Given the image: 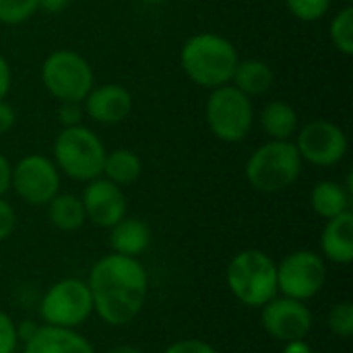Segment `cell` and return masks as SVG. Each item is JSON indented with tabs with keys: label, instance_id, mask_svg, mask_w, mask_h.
Wrapping results in <instances>:
<instances>
[{
	"label": "cell",
	"instance_id": "cell-1",
	"mask_svg": "<svg viewBox=\"0 0 353 353\" xmlns=\"http://www.w3.org/2000/svg\"><path fill=\"white\" fill-rule=\"evenodd\" d=\"M87 288L93 312L112 327H124L143 310L149 292V277L139 259L112 252L93 265Z\"/></svg>",
	"mask_w": 353,
	"mask_h": 353
},
{
	"label": "cell",
	"instance_id": "cell-2",
	"mask_svg": "<svg viewBox=\"0 0 353 353\" xmlns=\"http://www.w3.org/2000/svg\"><path fill=\"white\" fill-rule=\"evenodd\" d=\"M238 50L223 35L205 31L188 37L180 50V66L186 77L205 89H217L232 83L238 66Z\"/></svg>",
	"mask_w": 353,
	"mask_h": 353
},
{
	"label": "cell",
	"instance_id": "cell-3",
	"mask_svg": "<svg viewBox=\"0 0 353 353\" xmlns=\"http://www.w3.org/2000/svg\"><path fill=\"white\" fill-rule=\"evenodd\" d=\"M228 288L232 296L250 308H263L277 292V263L263 250L238 252L225 271Z\"/></svg>",
	"mask_w": 353,
	"mask_h": 353
},
{
	"label": "cell",
	"instance_id": "cell-4",
	"mask_svg": "<svg viewBox=\"0 0 353 353\" xmlns=\"http://www.w3.org/2000/svg\"><path fill=\"white\" fill-rule=\"evenodd\" d=\"M302 163L294 141H269L248 157L244 176L259 192H281L300 178Z\"/></svg>",
	"mask_w": 353,
	"mask_h": 353
},
{
	"label": "cell",
	"instance_id": "cell-5",
	"mask_svg": "<svg viewBox=\"0 0 353 353\" xmlns=\"http://www.w3.org/2000/svg\"><path fill=\"white\" fill-rule=\"evenodd\" d=\"M105 161V147L101 139L87 126H68L56 134L54 163L68 178L89 182L101 176Z\"/></svg>",
	"mask_w": 353,
	"mask_h": 353
},
{
	"label": "cell",
	"instance_id": "cell-6",
	"mask_svg": "<svg viewBox=\"0 0 353 353\" xmlns=\"http://www.w3.org/2000/svg\"><path fill=\"white\" fill-rule=\"evenodd\" d=\"M205 120L209 130L225 143H238L248 137L254 124L252 99L234 85L211 89L205 103Z\"/></svg>",
	"mask_w": 353,
	"mask_h": 353
},
{
	"label": "cell",
	"instance_id": "cell-7",
	"mask_svg": "<svg viewBox=\"0 0 353 353\" xmlns=\"http://www.w3.org/2000/svg\"><path fill=\"white\" fill-rule=\"evenodd\" d=\"M41 83L58 101H81L93 89L89 62L72 50L52 52L41 66Z\"/></svg>",
	"mask_w": 353,
	"mask_h": 353
},
{
	"label": "cell",
	"instance_id": "cell-8",
	"mask_svg": "<svg viewBox=\"0 0 353 353\" xmlns=\"http://www.w3.org/2000/svg\"><path fill=\"white\" fill-rule=\"evenodd\" d=\"M91 312H93V302L87 281L74 277L60 279L54 285H50L39 304L41 321L50 327H60V329L81 327L83 323H87Z\"/></svg>",
	"mask_w": 353,
	"mask_h": 353
},
{
	"label": "cell",
	"instance_id": "cell-9",
	"mask_svg": "<svg viewBox=\"0 0 353 353\" xmlns=\"http://www.w3.org/2000/svg\"><path fill=\"white\" fill-rule=\"evenodd\" d=\"M327 281L325 259L314 250H296L277 265V292L306 302L321 294Z\"/></svg>",
	"mask_w": 353,
	"mask_h": 353
},
{
	"label": "cell",
	"instance_id": "cell-10",
	"mask_svg": "<svg viewBox=\"0 0 353 353\" xmlns=\"http://www.w3.org/2000/svg\"><path fill=\"white\" fill-rule=\"evenodd\" d=\"M10 188L27 205H48L60 192V172L43 155H25L10 168Z\"/></svg>",
	"mask_w": 353,
	"mask_h": 353
},
{
	"label": "cell",
	"instance_id": "cell-11",
	"mask_svg": "<svg viewBox=\"0 0 353 353\" xmlns=\"http://www.w3.org/2000/svg\"><path fill=\"white\" fill-rule=\"evenodd\" d=\"M294 145L302 161L321 168L339 163L347 153V137L343 128L329 120H312L298 128Z\"/></svg>",
	"mask_w": 353,
	"mask_h": 353
},
{
	"label": "cell",
	"instance_id": "cell-12",
	"mask_svg": "<svg viewBox=\"0 0 353 353\" xmlns=\"http://www.w3.org/2000/svg\"><path fill=\"white\" fill-rule=\"evenodd\" d=\"M261 325L269 337L281 343L304 339L312 329V312L310 308L294 298H273L263 306Z\"/></svg>",
	"mask_w": 353,
	"mask_h": 353
},
{
	"label": "cell",
	"instance_id": "cell-13",
	"mask_svg": "<svg viewBox=\"0 0 353 353\" xmlns=\"http://www.w3.org/2000/svg\"><path fill=\"white\" fill-rule=\"evenodd\" d=\"M81 201L85 207L87 221L97 228L110 230L122 217H126V196L122 192V186L110 182L103 176L87 182Z\"/></svg>",
	"mask_w": 353,
	"mask_h": 353
},
{
	"label": "cell",
	"instance_id": "cell-14",
	"mask_svg": "<svg viewBox=\"0 0 353 353\" xmlns=\"http://www.w3.org/2000/svg\"><path fill=\"white\" fill-rule=\"evenodd\" d=\"M85 114L99 124H118L132 112V95L116 83L93 87L83 99Z\"/></svg>",
	"mask_w": 353,
	"mask_h": 353
},
{
	"label": "cell",
	"instance_id": "cell-15",
	"mask_svg": "<svg viewBox=\"0 0 353 353\" xmlns=\"http://www.w3.org/2000/svg\"><path fill=\"white\" fill-rule=\"evenodd\" d=\"M23 353H95L89 339H85L77 329L60 327H37L29 339H25Z\"/></svg>",
	"mask_w": 353,
	"mask_h": 353
},
{
	"label": "cell",
	"instance_id": "cell-16",
	"mask_svg": "<svg viewBox=\"0 0 353 353\" xmlns=\"http://www.w3.org/2000/svg\"><path fill=\"white\" fill-rule=\"evenodd\" d=\"M323 256L335 265L353 263V213L345 211L333 219H327V225L321 234Z\"/></svg>",
	"mask_w": 353,
	"mask_h": 353
},
{
	"label": "cell",
	"instance_id": "cell-17",
	"mask_svg": "<svg viewBox=\"0 0 353 353\" xmlns=\"http://www.w3.org/2000/svg\"><path fill=\"white\" fill-rule=\"evenodd\" d=\"M151 244V230L143 219L122 217L114 228H110V246L116 254L137 259Z\"/></svg>",
	"mask_w": 353,
	"mask_h": 353
},
{
	"label": "cell",
	"instance_id": "cell-18",
	"mask_svg": "<svg viewBox=\"0 0 353 353\" xmlns=\"http://www.w3.org/2000/svg\"><path fill=\"white\" fill-rule=\"evenodd\" d=\"M275 74L271 70V66L265 60H256V58H248V60H240L232 83L238 91H242L246 97H259L265 95L271 87H273Z\"/></svg>",
	"mask_w": 353,
	"mask_h": 353
},
{
	"label": "cell",
	"instance_id": "cell-19",
	"mask_svg": "<svg viewBox=\"0 0 353 353\" xmlns=\"http://www.w3.org/2000/svg\"><path fill=\"white\" fill-rule=\"evenodd\" d=\"M259 120L261 128L271 141H292L300 128L296 110L285 101H269L263 108Z\"/></svg>",
	"mask_w": 353,
	"mask_h": 353
},
{
	"label": "cell",
	"instance_id": "cell-20",
	"mask_svg": "<svg viewBox=\"0 0 353 353\" xmlns=\"http://www.w3.org/2000/svg\"><path fill=\"white\" fill-rule=\"evenodd\" d=\"M350 203H352V190L331 180L319 182L310 192V207L323 219H333L350 211Z\"/></svg>",
	"mask_w": 353,
	"mask_h": 353
},
{
	"label": "cell",
	"instance_id": "cell-21",
	"mask_svg": "<svg viewBox=\"0 0 353 353\" xmlns=\"http://www.w3.org/2000/svg\"><path fill=\"white\" fill-rule=\"evenodd\" d=\"M48 217H50L52 225L62 232H77L87 223V215H85L81 196H74L68 192H64V194L58 192L48 203Z\"/></svg>",
	"mask_w": 353,
	"mask_h": 353
},
{
	"label": "cell",
	"instance_id": "cell-22",
	"mask_svg": "<svg viewBox=\"0 0 353 353\" xmlns=\"http://www.w3.org/2000/svg\"><path fill=\"white\" fill-rule=\"evenodd\" d=\"M143 163L141 157L130 149H114L105 153L101 176L118 186H130L141 178Z\"/></svg>",
	"mask_w": 353,
	"mask_h": 353
},
{
	"label": "cell",
	"instance_id": "cell-23",
	"mask_svg": "<svg viewBox=\"0 0 353 353\" xmlns=\"http://www.w3.org/2000/svg\"><path fill=\"white\" fill-rule=\"evenodd\" d=\"M329 37L333 41V46L345 54V56H352L353 54V6L347 4L345 8H341L331 25H329Z\"/></svg>",
	"mask_w": 353,
	"mask_h": 353
},
{
	"label": "cell",
	"instance_id": "cell-24",
	"mask_svg": "<svg viewBox=\"0 0 353 353\" xmlns=\"http://www.w3.org/2000/svg\"><path fill=\"white\" fill-rule=\"evenodd\" d=\"M39 10L37 0H0V23L21 25Z\"/></svg>",
	"mask_w": 353,
	"mask_h": 353
},
{
	"label": "cell",
	"instance_id": "cell-25",
	"mask_svg": "<svg viewBox=\"0 0 353 353\" xmlns=\"http://www.w3.org/2000/svg\"><path fill=\"white\" fill-rule=\"evenodd\" d=\"M327 327L333 335L347 339L353 335V304L350 300L337 302L327 316Z\"/></svg>",
	"mask_w": 353,
	"mask_h": 353
},
{
	"label": "cell",
	"instance_id": "cell-26",
	"mask_svg": "<svg viewBox=\"0 0 353 353\" xmlns=\"http://www.w3.org/2000/svg\"><path fill=\"white\" fill-rule=\"evenodd\" d=\"M331 2L333 0H285L290 12L304 23H314L323 19L329 12Z\"/></svg>",
	"mask_w": 353,
	"mask_h": 353
},
{
	"label": "cell",
	"instance_id": "cell-27",
	"mask_svg": "<svg viewBox=\"0 0 353 353\" xmlns=\"http://www.w3.org/2000/svg\"><path fill=\"white\" fill-rule=\"evenodd\" d=\"M19 343V329L12 319L0 310V353H14Z\"/></svg>",
	"mask_w": 353,
	"mask_h": 353
},
{
	"label": "cell",
	"instance_id": "cell-28",
	"mask_svg": "<svg viewBox=\"0 0 353 353\" xmlns=\"http://www.w3.org/2000/svg\"><path fill=\"white\" fill-rule=\"evenodd\" d=\"M58 122L62 124V128H68V126H79L81 120H83V105L81 101H58Z\"/></svg>",
	"mask_w": 353,
	"mask_h": 353
},
{
	"label": "cell",
	"instance_id": "cell-29",
	"mask_svg": "<svg viewBox=\"0 0 353 353\" xmlns=\"http://www.w3.org/2000/svg\"><path fill=\"white\" fill-rule=\"evenodd\" d=\"M163 353H217V350L203 339H180L168 345Z\"/></svg>",
	"mask_w": 353,
	"mask_h": 353
},
{
	"label": "cell",
	"instance_id": "cell-30",
	"mask_svg": "<svg viewBox=\"0 0 353 353\" xmlns=\"http://www.w3.org/2000/svg\"><path fill=\"white\" fill-rule=\"evenodd\" d=\"M14 225H17V213L12 205L0 196V242H4L14 232Z\"/></svg>",
	"mask_w": 353,
	"mask_h": 353
},
{
	"label": "cell",
	"instance_id": "cell-31",
	"mask_svg": "<svg viewBox=\"0 0 353 353\" xmlns=\"http://www.w3.org/2000/svg\"><path fill=\"white\" fill-rule=\"evenodd\" d=\"M14 122H17V114H14L12 105L6 99H2L0 101V134L12 130Z\"/></svg>",
	"mask_w": 353,
	"mask_h": 353
},
{
	"label": "cell",
	"instance_id": "cell-32",
	"mask_svg": "<svg viewBox=\"0 0 353 353\" xmlns=\"http://www.w3.org/2000/svg\"><path fill=\"white\" fill-rule=\"evenodd\" d=\"M8 91H10V66L6 58L0 54V101L6 99Z\"/></svg>",
	"mask_w": 353,
	"mask_h": 353
},
{
	"label": "cell",
	"instance_id": "cell-33",
	"mask_svg": "<svg viewBox=\"0 0 353 353\" xmlns=\"http://www.w3.org/2000/svg\"><path fill=\"white\" fill-rule=\"evenodd\" d=\"M10 163L8 159L0 153V196L6 194V190L10 188Z\"/></svg>",
	"mask_w": 353,
	"mask_h": 353
},
{
	"label": "cell",
	"instance_id": "cell-34",
	"mask_svg": "<svg viewBox=\"0 0 353 353\" xmlns=\"http://www.w3.org/2000/svg\"><path fill=\"white\" fill-rule=\"evenodd\" d=\"M70 0H37V6L46 12H62Z\"/></svg>",
	"mask_w": 353,
	"mask_h": 353
},
{
	"label": "cell",
	"instance_id": "cell-35",
	"mask_svg": "<svg viewBox=\"0 0 353 353\" xmlns=\"http://www.w3.org/2000/svg\"><path fill=\"white\" fill-rule=\"evenodd\" d=\"M283 353H314V352H312V347H310L304 339H298V341H290V343H285Z\"/></svg>",
	"mask_w": 353,
	"mask_h": 353
},
{
	"label": "cell",
	"instance_id": "cell-36",
	"mask_svg": "<svg viewBox=\"0 0 353 353\" xmlns=\"http://www.w3.org/2000/svg\"><path fill=\"white\" fill-rule=\"evenodd\" d=\"M108 353H145L143 350L134 347V345H116L112 350H108Z\"/></svg>",
	"mask_w": 353,
	"mask_h": 353
},
{
	"label": "cell",
	"instance_id": "cell-37",
	"mask_svg": "<svg viewBox=\"0 0 353 353\" xmlns=\"http://www.w3.org/2000/svg\"><path fill=\"white\" fill-rule=\"evenodd\" d=\"M141 2H168V0H141Z\"/></svg>",
	"mask_w": 353,
	"mask_h": 353
},
{
	"label": "cell",
	"instance_id": "cell-38",
	"mask_svg": "<svg viewBox=\"0 0 353 353\" xmlns=\"http://www.w3.org/2000/svg\"><path fill=\"white\" fill-rule=\"evenodd\" d=\"M347 2H352V0H347Z\"/></svg>",
	"mask_w": 353,
	"mask_h": 353
}]
</instances>
